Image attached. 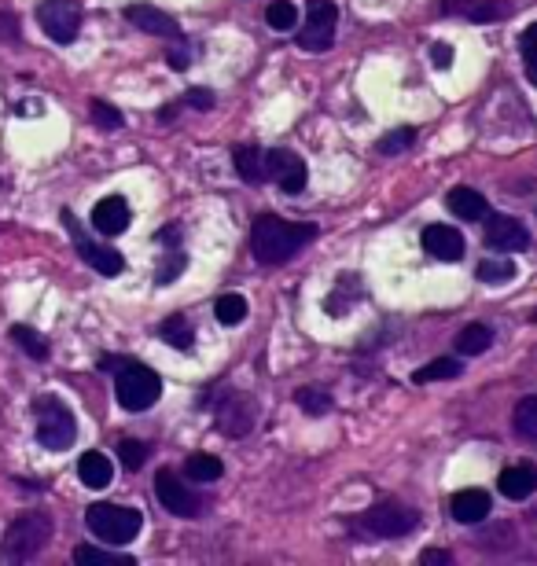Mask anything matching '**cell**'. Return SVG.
Returning <instances> with one entry per match:
<instances>
[{
    "mask_svg": "<svg viewBox=\"0 0 537 566\" xmlns=\"http://www.w3.org/2000/svg\"><path fill=\"white\" fill-rule=\"evenodd\" d=\"M19 37V19L12 12H0V41H15Z\"/></svg>",
    "mask_w": 537,
    "mask_h": 566,
    "instance_id": "obj_40",
    "label": "cell"
},
{
    "mask_svg": "<svg viewBox=\"0 0 537 566\" xmlns=\"http://www.w3.org/2000/svg\"><path fill=\"white\" fill-rule=\"evenodd\" d=\"M115 394L118 405L126 408V412H144V408H151L162 397V379L151 372L148 364L122 361L115 375Z\"/></svg>",
    "mask_w": 537,
    "mask_h": 566,
    "instance_id": "obj_3",
    "label": "cell"
},
{
    "mask_svg": "<svg viewBox=\"0 0 537 566\" xmlns=\"http://www.w3.org/2000/svg\"><path fill=\"white\" fill-rule=\"evenodd\" d=\"M446 206H449V214H457L460 221H482V217H490L486 195L475 192V188H453V192L446 195Z\"/></svg>",
    "mask_w": 537,
    "mask_h": 566,
    "instance_id": "obj_18",
    "label": "cell"
},
{
    "mask_svg": "<svg viewBox=\"0 0 537 566\" xmlns=\"http://www.w3.org/2000/svg\"><path fill=\"white\" fill-rule=\"evenodd\" d=\"M493 342V331L486 324H468V328L457 335V353L460 357H479V353L490 350Z\"/></svg>",
    "mask_w": 537,
    "mask_h": 566,
    "instance_id": "obj_23",
    "label": "cell"
},
{
    "mask_svg": "<svg viewBox=\"0 0 537 566\" xmlns=\"http://www.w3.org/2000/svg\"><path fill=\"white\" fill-rule=\"evenodd\" d=\"M170 63H173V70H184V67H188V52L173 48V52H170Z\"/></svg>",
    "mask_w": 537,
    "mask_h": 566,
    "instance_id": "obj_44",
    "label": "cell"
},
{
    "mask_svg": "<svg viewBox=\"0 0 537 566\" xmlns=\"http://www.w3.org/2000/svg\"><path fill=\"white\" fill-rule=\"evenodd\" d=\"M78 478L89 489H107L111 486V478H115V464H111L103 453H85L78 460Z\"/></svg>",
    "mask_w": 537,
    "mask_h": 566,
    "instance_id": "obj_20",
    "label": "cell"
},
{
    "mask_svg": "<svg viewBox=\"0 0 537 566\" xmlns=\"http://www.w3.org/2000/svg\"><path fill=\"white\" fill-rule=\"evenodd\" d=\"M48 537H52V519L45 511H26L8 526L4 533V559L8 563H26L45 552Z\"/></svg>",
    "mask_w": 537,
    "mask_h": 566,
    "instance_id": "obj_2",
    "label": "cell"
},
{
    "mask_svg": "<svg viewBox=\"0 0 537 566\" xmlns=\"http://www.w3.org/2000/svg\"><path fill=\"white\" fill-rule=\"evenodd\" d=\"M155 497H159L162 508L170 511V515H177V519H195V515L203 511V500L195 497L192 489L184 486L170 467H162L159 475H155Z\"/></svg>",
    "mask_w": 537,
    "mask_h": 566,
    "instance_id": "obj_10",
    "label": "cell"
},
{
    "mask_svg": "<svg viewBox=\"0 0 537 566\" xmlns=\"http://www.w3.org/2000/svg\"><path fill=\"white\" fill-rule=\"evenodd\" d=\"M497 489H501L508 500H526L537 489V471L530 464L504 467L501 478H497Z\"/></svg>",
    "mask_w": 537,
    "mask_h": 566,
    "instance_id": "obj_19",
    "label": "cell"
},
{
    "mask_svg": "<svg viewBox=\"0 0 537 566\" xmlns=\"http://www.w3.org/2000/svg\"><path fill=\"white\" fill-rule=\"evenodd\" d=\"M177 236H181V228L170 225L166 232H159V243H166V247H177Z\"/></svg>",
    "mask_w": 537,
    "mask_h": 566,
    "instance_id": "obj_43",
    "label": "cell"
},
{
    "mask_svg": "<svg viewBox=\"0 0 537 566\" xmlns=\"http://www.w3.org/2000/svg\"><path fill=\"white\" fill-rule=\"evenodd\" d=\"M12 339H15V346H19L23 353H30L34 361H48V342L41 339L34 328H26V324H15Z\"/></svg>",
    "mask_w": 537,
    "mask_h": 566,
    "instance_id": "obj_30",
    "label": "cell"
},
{
    "mask_svg": "<svg viewBox=\"0 0 537 566\" xmlns=\"http://www.w3.org/2000/svg\"><path fill=\"white\" fill-rule=\"evenodd\" d=\"M416 144V133L412 129H398V133H387L379 140V155H401V151H409Z\"/></svg>",
    "mask_w": 537,
    "mask_h": 566,
    "instance_id": "obj_36",
    "label": "cell"
},
{
    "mask_svg": "<svg viewBox=\"0 0 537 566\" xmlns=\"http://www.w3.org/2000/svg\"><path fill=\"white\" fill-rule=\"evenodd\" d=\"M317 239V225L309 221H284L276 214H262L251 228V250L262 265H284L298 250Z\"/></svg>",
    "mask_w": 537,
    "mask_h": 566,
    "instance_id": "obj_1",
    "label": "cell"
},
{
    "mask_svg": "<svg viewBox=\"0 0 537 566\" xmlns=\"http://www.w3.org/2000/svg\"><path fill=\"white\" fill-rule=\"evenodd\" d=\"M133 221V210L122 195H107L100 203L92 206V228L100 232V236H122Z\"/></svg>",
    "mask_w": 537,
    "mask_h": 566,
    "instance_id": "obj_14",
    "label": "cell"
},
{
    "mask_svg": "<svg viewBox=\"0 0 537 566\" xmlns=\"http://www.w3.org/2000/svg\"><path fill=\"white\" fill-rule=\"evenodd\" d=\"M159 335L162 342H170L173 350H192V342H195V331L192 324H188V317H166L159 324Z\"/></svg>",
    "mask_w": 537,
    "mask_h": 566,
    "instance_id": "obj_25",
    "label": "cell"
},
{
    "mask_svg": "<svg viewBox=\"0 0 537 566\" xmlns=\"http://www.w3.org/2000/svg\"><path fill=\"white\" fill-rule=\"evenodd\" d=\"M431 63H435L438 70H449V67H453V48L442 45V41H438V45H431Z\"/></svg>",
    "mask_w": 537,
    "mask_h": 566,
    "instance_id": "obj_39",
    "label": "cell"
},
{
    "mask_svg": "<svg viewBox=\"0 0 537 566\" xmlns=\"http://www.w3.org/2000/svg\"><path fill=\"white\" fill-rule=\"evenodd\" d=\"M74 563H81V566H133V555H118V552H107V548L81 544V548H74Z\"/></svg>",
    "mask_w": 537,
    "mask_h": 566,
    "instance_id": "obj_26",
    "label": "cell"
},
{
    "mask_svg": "<svg viewBox=\"0 0 537 566\" xmlns=\"http://www.w3.org/2000/svg\"><path fill=\"white\" fill-rule=\"evenodd\" d=\"M265 177L280 184V188H284L287 195H298V192H302V188L309 184L306 162L298 159L295 151H287V148L265 151Z\"/></svg>",
    "mask_w": 537,
    "mask_h": 566,
    "instance_id": "obj_11",
    "label": "cell"
},
{
    "mask_svg": "<svg viewBox=\"0 0 537 566\" xmlns=\"http://www.w3.org/2000/svg\"><path fill=\"white\" fill-rule=\"evenodd\" d=\"M37 23L56 45H70L81 30V8L74 0H41L37 8Z\"/></svg>",
    "mask_w": 537,
    "mask_h": 566,
    "instance_id": "obj_8",
    "label": "cell"
},
{
    "mask_svg": "<svg viewBox=\"0 0 537 566\" xmlns=\"http://www.w3.org/2000/svg\"><path fill=\"white\" fill-rule=\"evenodd\" d=\"M512 423H515V434H523V438H537V394L519 401Z\"/></svg>",
    "mask_w": 537,
    "mask_h": 566,
    "instance_id": "obj_32",
    "label": "cell"
},
{
    "mask_svg": "<svg viewBox=\"0 0 537 566\" xmlns=\"http://www.w3.org/2000/svg\"><path fill=\"white\" fill-rule=\"evenodd\" d=\"M254 416H258V412H254V401H247V397H240V394H229L218 405V412H214L218 427L229 434V438H243V434L251 431Z\"/></svg>",
    "mask_w": 537,
    "mask_h": 566,
    "instance_id": "obj_12",
    "label": "cell"
},
{
    "mask_svg": "<svg viewBox=\"0 0 537 566\" xmlns=\"http://www.w3.org/2000/svg\"><path fill=\"white\" fill-rule=\"evenodd\" d=\"M335 26H339L335 0H306V26L298 34V48H306V52H328L335 45Z\"/></svg>",
    "mask_w": 537,
    "mask_h": 566,
    "instance_id": "obj_7",
    "label": "cell"
},
{
    "mask_svg": "<svg viewBox=\"0 0 537 566\" xmlns=\"http://www.w3.org/2000/svg\"><path fill=\"white\" fill-rule=\"evenodd\" d=\"M236 173H240L247 184H265L269 177H265V151L254 148V144H247V148H236Z\"/></svg>",
    "mask_w": 537,
    "mask_h": 566,
    "instance_id": "obj_21",
    "label": "cell"
},
{
    "mask_svg": "<svg viewBox=\"0 0 537 566\" xmlns=\"http://www.w3.org/2000/svg\"><path fill=\"white\" fill-rule=\"evenodd\" d=\"M486 243H490L497 254H519V250L530 247V232H526L515 217H490L486 225Z\"/></svg>",
    "mask_w": 537,
    "mask_h": 566,
    "instance_id": "obj_13",
    "label": "cell"
},
{
    "mask_svg": "<svg viewBox=\"0 0 537 566\" xmlns=\"http://www.w3.org/2000/svg\"><path fill=\"white\" fill-rule=\"evenodd\" d=\"M265 23L273 26V30H295L298 8L291 4V0H273V4L265 8Z\"/></svg>",
    "mask_w": 537,
    "mask_h": 566,
    "instance_id": "obj_31",
    "label": "cell"
},
{
    "mask_svg": "<svg viewBox=\"0 0 537 566\" xmlns=\"http://www.w3.org/2000/svg\"><path fill=\"white\" fill-rule=\"evenodd\" d=\"M457 4H464L460 15L471 19V23H497L504 15H512L508 0H457Z\"/></svg>",
    "mask_w": 537,
    "mask_h": 566,
    "instance_id": "obj_22",
    "label": "cell"
},
{
    "mask_svg": "<svg viewBox=\"0 0 537 566\" xmlns=\"http://www.w3.org/2000/svg\"><path fill=\"white\" fill-rule=\"evenodd\" d=\"M126 19L137 30H144V34H159V37H170V41H177L181 37V26H177V19L166 12H159V8H151V4H129L126 8Z\"/></svg>",
    "mask_w": 537,
    "mask_h": 566,
    "instance_id": "obj_16",
    "label": "cell"
},
{
    "mask_svg": "<svg viewBox=\"0 0 537 566\" xmlns=\"http://www.w3.org/2000/svg\"><path fill=\"white\" fill-rule=\"evenodd\" d=\"M423 250L438 261H460L464 258V236L453 225H427L420 236Z\"/></svg>",
    "mask_w": 537,
    "mask_h": 566,
    "instance_id": "obj_15",
    "label": "cell"
},
{
    "mask_svg": "<svg viewBox=\"0 0 537 566\" xmlns=\"http://www.w3.org/2000/svg\"><path fill=\"white\" fill-rule=\"evenodd\" d=\"M449 515L457 522H482L486 515H490V493H482V489H460V493H453V500H449Z\"/></svg>",
    "mask_w": 537,
    "mask_h": 566,
    "instance_id": "obj_17",
    "label": "cell"
},
{
    "mask_svg": "<svg viewBox=\"0 0 537 566\" xmlns=\"http://www.w3.org/2000/svg\"><path fill=\"white\" fill-rule=\"evenodd\" d=\"M92 122L100 125V129H107V133H115V129H122V111H115L111 103L96 100L92 103Z\"/></svg>",
    "mask_w": 537,
    "mask_h": 566,
    "instance_id": "obj_37",
    "label": "cell"
},
{
    "mask_svg": "<svg viewBox=\"0 0 537 566\" xmlns=\"http://www.w3.org/2000/svg\"><path fill=\"white\" fill-rule=\"evenodd\" d=\"M63 225H67V232L74 236V247H78V254L85 261H89L92 269L100 272V276H118V272L126 269V258L118 254L115 247H103V243H92L85 232H81L78 217L70 214V210H63Z\"/></svg>",
    "mask_w": 537,
    "mask_h": 566,
    "instance_id": "obj_9",
    "label": "cell"
},
{
    "mask_svg": "<svg viewBox=\"0 0 537 566\" xmlns=\"http://www.w3.org/2000/svg\"><path fill=\"white\" fill-rule=\"evenodd\" d=\"M188 103H192V107H199V111H210V107H214V96H210L206 89H192V92H188Z\"/></svg>",
    "mask_w": 537,
    "mask_h": 566,
    "instance_id": "obj_42",
    "label": "cell"
},
{
    "mask_svg": "<svg viewBox=\"0 0 537 566\" xmlns=\"http://www.w3.org/2000/svg\"><path fill=\"white\" fill-rule=\"evenodd\" d=\"M420 563L423 566H453V555L435 552V548H431V552H420Z\"/></svg>",
    "mask_w": 537,
    "mask_h": 566,
    "instance_id": "obj_41",
    "label": "cell"
},
{
    "mask_svg": "<svg viewBox=\"0 0 537 566\" xmlns=\"http://www.w3.org/2000/svg\"><path fill=\"white\" fill-rule=\"evenodd\" d=\"M416 526H420L416 511L405 508V504H394V500H383L357 519V537L361 541H394V537L412 533Z\"/></svg>",
    "mask_w": 537,
    "mask_h": 566,
    "instance_id": "obj_4",
    "label": "cell"
},
{
    "mask_svg": "<svg viewBox=\"0 0 537 566\" xmlns=\"http://www.w3.org/2000/svg\"><path fill=\"white\" fill-rule=\"evenodd\" d=\"M34 412H37V442L45 445V449L63 453V449L74 445L78 423H74V412L59 397H37Z\"/></svg>",
    "mask_w": 537,
    "mask_h": 566,
    "instance_id": "obj_6",
    "label": "cell"
},
{
    "mask_svg": "<svg viewBox=\"0 0 537 566\" xmlns=\"http://www.w3.org/2000/svg\"><path fill=\"white\" fill-rule=\"evenodd\" d=\"M295 405L309 416H324V412H332V394L320 390V386H302L295 394Z\"/></svg>",
    "mask_w": 537,
    "mask_h": 566,
    "instance_id": "obj_28",
    "label": "cell"
},
{
    "mask_svg": "<svg viewBox=\"0 0 537 566\" xmlns=\"http://www.w3.org/2000/svg\"><path fill=\"white\" fill-rule=\"evenodd\" d=\"M523 67H526L530 85L537 89V23H530L523 30Z\"/></svg>",
    "mask_w": 537,
    "mask_h": 566,
    "instance_id": "obj_34",
    "label": "cell"
},
{
    "mask_svg": "<svg viewBox=\"0 0 537 566\" xmlns=\"http://www.w3.org/2000/svg\"><path fill=\"white\" fill-rule=\"evenodd\" d=\"M515 265L512 261H482L479 269H475V276H479L482 283H512L515 280Z\"/></svg>",
    "mask_w": 537,
    "mask_h": 566,
    "instance_id": "obj_33",
    "label": "cell"
},
{
    "mask_svg": "<svg viewBox=\"0 0 537 566\" xmlns=\"http://www.w3.org/2000/svg\"><path fill=\"white\" fill-rule=\"evenodd\" d=\"M214 317L225 324V328H236L243 317H247V298L243 295H221L214 302Z\"/></svg>",
    "mask_w": 537,
    "mask_h": 566,
    "instance_id": "obj_29",
    "label": "cell"
},
{
    "mask_svg": "<svg viewBox=\"0 0 537 566\" xmlns=\"http://www.w3.org/2000/svg\"><path fill=\"white\" fill-rule=\"evenodd\" d=\"M184 475L192 478V482H218V478L225 475V467H221L218 456L195 453L184 460Z\"/></svg>",
    "mask_w": 537,
    "mask_h": 566,
    "instance_id": "obj_24",
    "label": "cell"
},
{
    "mask_svg": "<svg viewBox=\"0 0 537 566\" xmlns=\"http://www.w3.org/2000/svg\"><path fill=\"white\" fill-rule=\"evenodd\" d=\"M460 372H464L460 361H453V357H438V361L416 368V372H412V383L423 386V383H438V379H457Z\"/></svg>",
    "mask_w": 537,
    "mask_h": 566,
    "instance_id": "obj_27",
    "label": "cell"
},
{
    "mask_svg": "<svg viewBox=\"0 0 537 566\" xmlns=\"http://www.w3.org/2000/svg\"><path fill=\"white\" fill-rule=\"evenodd\" d=\"M184 265H188V261H184V254H173V258L159 269V276H155V280H159V283H173L177 276H181Z\"/></svg>",
    "mask_w": 537,
    "mask_h": 566,
    "instance_id": "obj_38",
    "label": "cell"
},
{
    "mask_svg": "<svg viewBox=\"0 0 537 566\" xmlns=\"http://www.w3.org/2000/svg\"><path fill=\"white\" fill-rule=\"evenodd\" d=\"M118 456H122V464H126L129 471H140L144 460H148V445L137 442V438H126V442H118Z\"/></svg>",
    "mask_w": 537,
    "mask_h": 566,
    "instance_id": "obj_35",
    "label": "cell"
},
{
    "mask_svg": "<svg viewBox=\"0 0 537 566\" xmlns=\"http://www.w3.org/2000/svg\"><path fill=\"white\" fill-rule=\"evenodd\" d=\"M85 526L103 544H129L140 533L144 519L137 508H126V504H92L85 511Z\"/></svg>",
    "mask_w": 537,
    "mask_h": 566,
    "instance_id": "obj_5",
    "label": "cell"
}]
</instances>
